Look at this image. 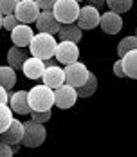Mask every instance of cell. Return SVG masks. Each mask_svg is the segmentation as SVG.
I'll use <instances>...</instances> for the list:
<instances>
[{"label": "cell", "mask_w": 137, "mask_h": 157, "mask_svg": "<svg viewBox=\"0 0 137 157\" xmlns=\"http://www.w3.org/2000/svg\"><path fill=\"white\" fill-rule=\"evenodd\" d=\"M58 40L54 38V34H45V33H38L34 36V40L29 45L31 56L40 58L44 62H49L51 58L56 56V49H58Z\"/></svg>", "instance_id": "cell-1"}, {"label": "cell", "mask_w": 137, "mask_h": 157, "mask_svg": "<svg viewBox=\"0 0 137 157\" xmlns=\"http://www.w3.org/2000/svg\"><path fill=\"white\" fill-rule=\"evenodd\" d=\"M29 105L36 112H49L52 107H56V99H54V90L49 89L47 85H36L29 90Z\"/></svg>", "instance_id": "cell-2"}, {"label": "cell", "mask_w": 137, "mask_h": 157, "mask_svg": "<svg viewBox=\"0 0 137 157\" xmlns=\"http://www.w3.org/2000/svg\"><path fill=\"white\" fill-rule=\"evenodd\" d=\"M81 11V6L76 0H56L54 6V16L58 18L61 25H69V24H76L78 16Z\"/></svg>", "instance_id": "cell-3"}, {"label": "cell", "mask_w": 137, "mask_h": 157, "mask_svg": "<svg viewBox=\"0 0 137 157\" xmlns=\"http://www.w3.org/2000/svg\"><path fill=\"white\" fill-rule=\"evenodd\" d=\"M47 139V130L45 125H40L36 121H25L24 123V141L22 144L27 148H38L42 146Z\"/></svg>", "instance_id": "cell-4"}, {"label": "cell", "mask_w": 137, "mask_h": 157, "mask_svg": "<svg viewBox=\"0 0 137 157\" xmlns=\"http://www.w3.org/2000/svg\"><path fill=\"white\" fill-rule=\"evenodd\" d=\"M89 76H90V71L85 63L76 62L70 63V65H65V78H67V85L74 87V89H79L83 87L87 81H89Z\"/></svg>", "instance_id": "cell-5"}, {"label": "cell", "mask_w": 137, "mask_h": 157, "mask_svg": "<svg viewBox=\"0 0 137 157\" xmlns=\"http://www.w3.org/2000/svg\"><path fill=\"white\" fill-rule=\"evenodd\" d=\"M15 15H16V18L20 20V24L31 25V24H36V22H38L42 11H40L36 0H20Z\"/></svg>", "instance_id": "cell-6"}, {"label": "cell", "mask_w": 137, "mask_h": 157, "mask_svg": "<svg viewBox=\"0 0 137 157\" xmlns=\"http://www.w3.org/2000/svg\"><path fill=\"white\" fill-rule=\"evenodd\" d=\"M54 99H56V107L58 109H61V110L70 109V107L76 105V101L79 99L78 89H74V87H70V85L65 83L63 87L54 90Z\"/></svg>", "instance_id": "cell-7"}, {"label": "cell", "mask_w": 137, "mask_h": 157, "mask_svg": "<svg viewBox=\"0 0 137 157\" xmlns=\"http://www.w3.org/2000/svg\"><path fill=\"white\" fill-rule=\"evenodd\" d=\"M78 25L79 29H96L99 24H101V13L92 7V6H83L81 11H79V16H78Z\"/></svg>", "instance_id": "cell-8"}, {"label": "cell", "mask_w": 137, "mask_h": 157, "mask_svg": "<svg viewBox=\"0 0 137 157\" xmlns=\"http://www.w3.org/2000/svg\"><path fill=\"white\" fill-rule=\"evenodd\" d=\"M54 58H56L58 63H65V65L76 63L78 58H79V47H78V44H72V42H60Z\"/></svg>", "instance_id": "cell-9"}, {"label": "cell", "mask_w": 137, "mask_h": 157, "mask_svg": "<svg viewBox=\"0 0 137 157\" xmlns=\"http://www.w3.org/2000/svg\"><path fill=\"white\" fill-rule=\"evenodd\" d=\"M42 79H44V85H47L52 90H56V89H60V87H63L67 83L65 69H61L60 65H51V67H47V71Z\"/></svg>", "instance_id": "cell-10"}, {"label": "cell", "mask_w": 137, "mask_h": 157, "mask_svg": "<svg viewBox=\"0 0 137 157\" xmlns=\"http://www.w3.org/2000/svg\"><path fill=\"white\" fill-rule=\"evenodd\" d=\"M36 29L38 33H45V34H58L61 29V24L58 22V18L54 16L52 11H44L36 22Z\"/></svg>", "instance_id": "cell-11"}, {"label": "cell", "mask_w": 137, "mask_h": 157, "mask_svg": "<svg viewBox=\"0 0 137 157\" xmlns=\"http://www.w3.org/2000/svg\"><path fill=\"white\" fill-rule=\"evenodd\" d=\"M9 107L13 109V112L20 114V116H27L32 112L29 105V90H16L11 94V101Z\"/></svg>", "instance_id": "cell-12"}, {"label": "cell", "mask_w": 137, "mask_h": 157, "mask_svg": "<svg viewBox=\"0 0 137 157\" xmlns=\"http://www.w3.org/2000/svg\"><path fill=\"white\" fill-rule=\"evenodd\" d=\"M34 36H36V33L32 31V27H31V25H24V24H20L15 31L11 33L13 45H15V47H20V49L29 47L31 42L34 40Z\"/></svg>", "instance_id": "cell-13"}, {"label": "cell", "mask_w": 137, "mask_h": 157, "mask_svg": "<svg viewBox=\"0 0 137 157\" xmlns=\"http://www.w3.org/2000/svg\"><path fill=\"white\" fill-rule=\"evenodd\" d=\"M24 141V123L15 119V123L9 126L6 132H2V144L9 146H18Z\"/></svg>", "instance_id": "cell-14"}, {"label": "cell", "mask_w": 137, "mask_h": 157, "mask_svg": "<svg viewBox=\"0 0 137 157\" xmlns=\"http://www.w3.org/2000/svg\"><path fill=\"white\" fill-rule=\"evenodd\" d=\"M22 71H24L25 78L42 79L44 78V74H45V71H47V62L40 60V58H34V56H29V60L25 62V65H24Z\"/></svg>", "instance_id": "cell-15"}, {"label": "cell", "mask_w": 137, "mask_h": 157, "mask_svg": "<svg viewBox=\"0 0 137 157\" xmlns=\"http://www.w3.org/2000/svg\"><path fill=\"white\" fill-rule=\"evenodd\" d=\"M99 27L103 29V33H107V34H117V33L123 29L121 15L112 13V11L103 13V15H101V24H99Z\"/></svg>", "instance_id": "cell-16"}, {"label": "cell", "mask_w": 137, "mask_h": 157, "mask_svg": "<svg viewBox=\"0 0 137 157\" xmlns=\"http://www.w3.org/2000/svg\"><path fill=\"white\" fill-rule=\"evenodd\" d=\"M27 60H29V56H27V52H25L24 49L15 47V45H13V47L7 51V65L13 67L15 71L24 69V65H25Z\"/></svg>", "instance_id": "cell-17"}, {"label": "cell", "mask_w": 137, "mask_h": 157, "mask_svg": "<svg viewBox=\"0 0 137 157\" xmlns=\"http://www.w3.org/2000/svg\"><path fill=\"white\" fill-rule=\"evenodd\" d=\"M58 36H60V42H72V44H78V42L83 38V31L79 29L78 24H69V25H61Z\"/></svg>", "instance_id": "cell-18"}, {"label": "cell", "mask_w": 137, "mask_h": 157, "mask_svg": "<svg viewBox=\"0 0 137 157\" xmlns=\"http://www.w3.org/2000/svg\"><path fill=\"white\" fill-rule=\"evenodd\" d=\"M123 60V69H124V74L126 78L137 79V51H132L128 52Z\"/></svg>", "instance_id": "cell-19"}, {"label": "cell", "mask_w": 137, "mask_h": 157, "mask_svg": "<svg viewBox=\"0 0 137 157\" xmlns=\"http://www.w3.org/2000/svg\"><path fill=\"white\" fill-rule=\"evenodd\" d=\"M15 85H16V71L9 65H4L0 69V87L11 90Z\"/></svg>", "instance_id": "cell-20"}, {"label": "cell", "mask_w": 137, "mask_h": 157, "mask_svg": "<svg viewBox=\"0 0 137 157\" xmlns=\"http://www.w3.org/2000/svg\"><path fill=\"white\" fill-rule=\"evenodd\" d=\"M132 51H137V36L135 34L134 36L132 34L124 36V38H121V42L117 44V54H119V58H124Z\"/></svg>", "instance_id": "cell-21"}, {"label": "cell", "mask_w": 137, "mask_h": 157, "mask_svg": "<svg viewBox=\"0 0 137 157\" xmlns=\"http://www.w3.org/2000/svg\"><path fill=\"white\" fill-rule=\"evenodd\" d=\"M15 112L9 105H0V132H6L15 123Z\"/></svg>", "instance_id": "cell-22"}, {"label": "cell", "mask_w": 137, "mask_h": 157, "mask_svg": "<svg viewBox=\"0 0 137 157\" xmlns=\"http://www.w3.org/2000/svg\"><path fill=\"white\" fill-rule=\"evenodd\" d=\"M132 6H134V2H132V0H107L108 11L117 13V15H123V13L130 11V9H132Z\"/></svg>", "instance_id": "cell-23"}, {"label": "cell", "mask_w": 137, "mask_h": 157, "mask_svg": "<svg viewBox=\"0 0 137 157\" xmlns=\"http://www.w3.org/2000/svg\"><path fill=\"white\" fill-rule=\"evenodd\" d=\"M96 90H97V78H96V74H94V72H90L89 81H87L83 87H79V89H78V96H79V98H90Z\"/></svg>", "instance_id": "cell-24"}, {"label": "cell", "mask_w": 137, "mask_h": 157, "mask_svg": "<svg viewBox=\"0 0 137 157\" xmlns=\"http://www.w3.org/2000/svg\"><path fill=\"white\" fill-rule=\"evenodd\" d=\"M18 2L20 0H2L0 2V13H2V16L15 15L16 7H18Z\"/></svg>", "instance_id": "cell-25"}, {"label": "cell", "mask_w": 137, "mask_h": 157, "mask_svg": "<svg viewBox=\"0 0 137 157\" xmlns=\"http://www.w3.org/2000/svg\"><path fill=\"white\" fill-rule=\"evenodd\" d=\"M0 25L6 29V31L13 33L20 25V20L16 18V15H9V16H2V20H0Z\"/></svg>", "instance_id": "cell-26"}, {"label": "cell", "mask_w": 137, "mask_h": 157, "mask_svg": "<svg viewBox=\"0 0 137 157\" xmlns=\"http://www.w3.org/2000/svg\"><path fill=\"white\" fill-rule=\"evenodd\" d=\"M51 116H52V110H49V112H36V110H32V112H31L32 121H36V123H40V125H45L47 121L51 119Z\"/></svg>", "instance_id": "cell-27"}, {"label": "cell", "mask_w": 137, "mask_h": 157, "mask_svg": "<svg viewBox=\"0 0 137 157\" xmlns=\"http://www.w3.org/2000/svg\"><path fill=\"white\" fill-rule=\"evenodd\" d=\"M40 11H54V6H56V0H36Z\"/></svg>", "instance_id": "cell-28"}, {"label": "cell", "mask_w": 137, "mask_h": 157, "mask_svg": "<svg viewBox=\"0 0 137 157\" xmlns=\"http://www.w3.org/2000/svg\"><path fill=\"white\" fill-rule=\"evenodd\" d=\"M114 74H116L117 78H126L124 69H123V60L121 58H117V60L114 62Z\"/></svg>", "instance_id": "cell-29"}, {"label": "cell", "mask_w": 137, "mask_h": 157, "mask_svg": "<svg viewBox=\"0 0 137 157\" xmlns=\"http://www.w3.org/2000/svg\"><path fill=\"white\" fill-rule=\"evenodd\" d=\"M15 148L9 144H0V157H15Z\"/></svg>", "instance_id": "cell-30"}, {"label": "cell", "mask_w": 137, "mask_h": 157, "mask_svg": "<svg viewBox=\"0 0 137 157\" xmlns=\"http://www.w3.org/2000/svg\"><path fill=\"white\" fill-rule=\"evenodd\" d=\"M9 101H11L9 90L4 89V87H0V105H9Z\"/></svg>", "instance_id": "cell-31"}, {"label": "cell", "mask_w": 137, "mask_h": 157, "mask_svg": "<svg viewBox=\"0 0 137 157\" xmlns=\"http://www.w3.org/2000/svg\"><path fill=\"white\" fill-rule=\"evenodd\" d=\"M89 6H92V7H96V9L99 11L101 7H105V6H107V2H89Z\"/></svg>", "instance_id": "cell-32"}, {"label": "cell", "mask_w": 137, "mask_h": 157, "mask_svg": "<svg viewBox=\"0 0 137 157\" xmlns=\"http://www.w3.org/2000/svg\"><path fill=\"white\" fill-rule=\"evenodd\" d=\"M135 36H137V27H135Z\"/></svg>", "instance_id": "cell-33"}]
</instances>
